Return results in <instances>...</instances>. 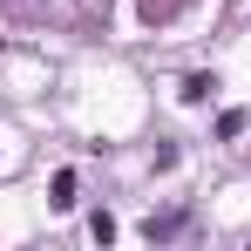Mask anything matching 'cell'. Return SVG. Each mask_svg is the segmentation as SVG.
I'll list each match as a JSON object with an SVG mask.
<instances>
[{
	"label": "cell",
	"mask_w": 251,
	"mask_h": 251,
	"mask_svg": "<svg viewBox=\"0 0 251 251\" xmlns=\"http://www.w3.org/2000/svg\"><path fill=\"white\" fill-rule=\"evenodd\" d=\"M183 7H190V0H136V14H143L150 27H170V21H176Z\"/></svg>",
	"instance_id": "cell-1"
},
{
	"label": "cell",
	"mask_w": 251,
	"mask_h": 251,
	"mask_svg": "<svg viewBox=\"0 0 251 251\" xmlns=\"http://www.w3.org/2000/svg\"><path fill=\"white\" fill-rule=\"evenodd\" d=\"M48 204H54V210L75 204V170H54V197H48Z\"/></svg>",
	"instance_id": "cell-2"
},
{
	"label": "cell",
	"mask_w": 251,
	"mask_h": 251,
	"mask_svg": "<svg viewBox=\"0 0 251 251\" xmlns=\"http://www.w3.org/2000/svg\"><path fill=\"white\" fill-rule=\"evenodd\" d=\"M143 231H150V238H176V231H183V210H163V217H150Z\"/></svg>",
	"instance_id": "cell-3"
},
{
	"label": "cell",
	"mask_w": 251,
	"mask_h": 251,
	"mask_svg": "<svg viewBox=\"0 0 251 251\" xmlns=\"http://www.w3.org/2000/svg\"><path fill=\"white\" fill-rule=\"evenodd\" d=\"M245 129H251L245 109H224V116H217V136H245Z\"/></svg>",
	"instance_id": "cell-4"
},
{
	"label": "cell",
	"mask_w": 251,
	"mask_h": 251,
	"mask_svg": "<svg viewBox=\"0 0 251 251\" xmlns=\"http://www.w3.org/2000/svg\"><path fill=\"white\" fill-rule=\"evenodd\" d=\"M210 88H217V82H210V75H190V82H183V102H204Z\"/></svg>",
	"instance_id": "cell-5"
}]
</instances>
